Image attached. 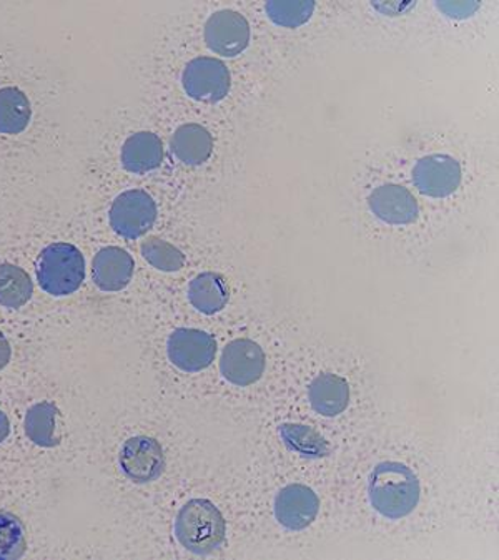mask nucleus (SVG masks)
<instances>
[{
  "mask_svg": "<svg viewBox=\"0 0 499 560\" xmlns=\"http://www.w3.org/2000/svg\"><path fill=\"white\" fill-rule=\"evenodd\" d=\"M220 371L229 383L239 387L257 383L265 371L264 350L252 339H235L223 350Z\"/></svg>",
  "mask_w": 499,
  "mask_h": 560,
  "instance_id": "10",
  "label": "nucleus"
},
{
  "mask_svg": "<svg viewBox=\"0 0 499 560\" xmlns=\"http://www.w3.org/2000/svg\"><path fill=\"white\" fill-rule=\"evenodd\" d=\"M134 268L136 264L129 252L118 246H107L94 256L92 278L98 290L120 291L132 281Z\"/></svg>",
  "mask_w": 499,
  "mask_h": 560,
  "instance_id": "13",
  "label": "nucleus"
},
{
  "mask_svg": "<svg viewBox=\"0 0 499 560\" xmlns=\"http://www.w3.org/2000/svg\"><path fill=\"white\" fill-rule=\"evenodd\" d=\"M420 481L402 463H380L371 472L368 498L371 508L390 521H399L420 502Z\"/></svg>",
  "mask_w": 499,
  "mask_h": 560,
  "instance_id": "1",
  "label": "nucleus"
},
{
  "mask_svg": "<svg viewBox=\"0 0 499 560\" xmlns=\"http://www.w3.org/2000/svg\"><path fill=\"white\" fill-rule=\"evenodd\" d=\"M188 300L197 312L216 315L229 303V290L225 280L219 273H200L188 287Z\"/></svg>",
  "mask_w": 499,
  "mask_h": 560,
  "instance_id": "17",
  "label": "nucleus"
},
{
  "mask_svg": "<svg viewBox=\"0 0 499 560\" xmlns=\"http://www.w3.org/2000/svg\"><path fill=\"white\" fill-rule=\"evenodd\" d=\"M11 433V424H9L8 416L0 411V443H4Z\"/></svg>",
  "mask_w": 499,
  "mask_h": 560,
  "instance_id": "26",
  "label": "nucleus"
},
{
  "mask_svg": "<svg viewBox=\"0 0 499 560\" xmlns=\"http://www.w3.org/2000/svg\"><path fill=\"white\" fill-rule=\"evenodd\" d=\"M182 83L194 101L217 104L229 95L230 70L222 60L197 57L185 67Z\"/></svg>",
  "mask_w": 499,
  "mask_h": 560,
  "instance_id": "5",
  "label": "nucleus"
},
{
  "mask_svg": "<svg viewBox=\"0 0 499 560\" xmlns=\"http://www.w3.org/2000/svg\"><path fill=\"white\" fill-rule=\"evenodd\" d=\"M227 523L222 512L207 499H192L175 520V537L188 552L208 556L225 540Z\"/></svg>",
  "mask_w": 499,
  "mask_h": 560,
  "instance_id": "2",
  "label": "nucleus"
},
{
  "mask_svg": "<svg viewBox=\"0 0 499 560\" xmlns=\"http://www.w3.org/2000/svg\"><path fill=\"white\" fill-rule=\"evenodd\" d=\"M265 11L274 24L297 28L310 21L315 11V2H267Z\"/></svg>",
  "mask_w": 499,
  "mask_h": 560,
  "instance_id": "24",
  "label": "nucleus"
},
{
  "mask_svg": "<svg viewBox=\"0 0 499 560\" xmlns=\"http://www.w3.org/2000/svg\"><path fill=\"white\" fill-rule=\"evenodd\" d=\"M250 24L239 12L225 11L216 12L208 18L205 24V42L208 49L222 57H236L248 47Z\"/></svg>",
  "mask_w": 499,
  "mask_h": 560,
  "instance_id": "9",
  "label": "nucleus"
},
{
  "mask_svg": "<svg viewBox=\"0 0 499 560\" xmlns=\"http://www.w3.org/2000/svg\"><path fill=\"white\" fill-rule=\"evenodd\" d=\"M309 399L312 408L325 418L341 415L350 405V386L347 380L333 373H323L310 384Z\"/></svg>",
  "mask_w": 499,
  "mask_h": 560,
  "instance_id": "14",
  "label": "nucleus"
},
{
  "mask_svg": "<svg viewBox=\"0 0 499 560\" xmlns=\"http://www.w3.org/2000/svg\"><path fill=\"white\" fill-rule=\"evenodd\" d=\"M27 550V539L21 520L11 512L0 511V560H18Z\"/></svg>",
  "mask_w": 499,
  "mask_h": 560,
  "instance_id": "22",
  "label": "nucleus"
},
{
  "mask_svg": "<svg viewBox=\"0 0 499 560\" xmlns=\"http://www.w3.org/2000/svg\"><path fill=\"white\" fill-rule=\"evenodd\" d=\"M320 511V499L313 489L303 485H290L281 489L275 499V517L285 529L303 530L312 526Z\"/></svg>",
  "mask_w": 499,
  "mask_h": 560,
  "instance_id": "11",
  "label": "nucleus"
},
{
  "mask_svg": "<svg viewBox=\"0 0 499 560\" xmlns=\"http://www.w3.org/2000/svg\"><path fill=\"white\" fill-rule=\"evenodd\" d=\"M368 205L374 217L388 225H411L420 214L418 201L402 185H382L370 195Z\"/></svg>",
  "mask_w": 499,
  "mask_h": 560,
  "instance_id": "12",
  "label": "nucleus"
},
{
  "mask_svg": "<svg viewBox=\"0 0 499 560\" xmlns=\"http://www.w3.org/2000/svg\"><path fill=\"white\" fill-rule=\"evenodd\" d=\"M171 150L185 165H204L212 156V133L208 132L204 125H181L172 137Z\"/></svg>",
  "mask_w": 499,
  "mask_h": 560,
  "instance_id": "16",
  "label": "nucleus"
},
{
  "mask_svg": "<svg viewBox=\"0 0 499 560\" xmlns=\"http://www.w3.org/2000/svg\"><path fill=\"white\" fill-rule=\"evenodd\" d=\"M281 441L288 450L309 459H320L329 453L325 438L320 436L315 429L305 424H283L278 429Z\"/></svg>",
  "mask_w": 499,
  "mask_h": 560,
  "instance_id": "19",
  "label": "nucleus"
},
{
  "mask_svg": "<svg viewBox=\"0 0 499 560\" xmlns=\"http://www.w3.org/2000/svg\"><path fill=\"white\" fill-rule=\"evenodd\" d=\"M11 345H9L8 338H5L4 332L0 331V370H4V368L8 366L9 361H11Z\"/></svg>",
  "mask_w": 499,
  "mask_h": 560,
  "instance_id": "25",
  "label": "nucleus"
},
{
  "mask_svg": "<svg viewBox=\"0 0 499 560\" xmlns=\"http://www.w3.org/2000/svg\"><path fill=\"white\" fill-rule=\"evenodd\" d=\"M32 108L27 95L15 88L0 89V133L18 136L31 121Z\"/></svg>",
  "mask_w": 499,
  "mask_h": 560,
  "instance_id": "18",
  "label": "nucleus"
},
{
  "mask_svg": "<svg viewBox=\"0 0 499 560\" xmlns=\"http://www.w3.org/2000/svg\"><path fill=\"white\" fill-rule=\"evenodd\" d=\"M57 408L53 402H37L25 416V434L32 443L40 447H54L59 444L56 434Z\"/></svg>",
  "mask_w": 499,
  "mask_h": 560,
  "instance_id": "21",
  "label": "nucleus"
},
{
  "mask_svg": "<svg viewBox=\"0 0 499 560\" xmlns=\"http://www.w3.org/2000/svg\"><path fill=\"white\" fill-rule=\"evenodd\" d=\"M37 280L42 290L53 296L76 293L85 280V260L77 246L53 243L40 253Z\"/></svg>",
  "mask_w": 499,
  "mask_h": 560,
  "instance_id": "3",
  "label": "nucleus"
},
{
  "mask_svg": "<svg viewBox=\"0 0 499 560\" xmlns=\"http://www.w3.org/2000/svg\"><path fill=\"white\" fill-rule=\"evenodd\" d=\"M120 160L124 168L130 174H149L162 165V140L152 132L136 133L125 140Z\"/></svg>",
  "mask_w": 499,
  "mask_h": 560,
  "instance_id": "15",
  "label": "nucleus"
},
{
  "mask_svg": "<svg viewBox=\"0 0 499 560\" xmlns=\"http://www.w3.org/2000/svg\"><path fill=\"white\" fill-rule=\"evenodd\" d=\"M140 252H142L143 258L156 270L172 273V271H178L184 268V253L177 246L155 238V236L147 238L142 246H140Z\"/></svg>",
  "mask_w": 499,
  "mask_h": 560,
  "instance_id": "23",
  "label": "nucleus"
},
{
  "mask_svg": "<svg viewBox=\"0 0 499 560\" xmlns=\"http://www.w3.org/2000/svg\"><path fill=\"white\" fill-rule=\"evenodd\" d=\"M34 293L31 277L22 268L11 264L0 265V305L18 310L27 305Z\"/></svg>",
  "mask_w": 499,
  "mask_h": 560,
  "instance_id": "20",
  "label": "nucleus"
},
{
  "mask_svg": "<svg viewBox=\"0 0 499 560\" xmlns=\"http://www.w3.org/2000/svg\"><path fill=\"white\" fill-rule=\"evenodd\" d=\"M166 353L172 364L184 373H200L216 360L217 341L201 329L178 328L169 336Z\"/></svg>",
  "mask_w": 499,
  "mask_h": 560,
  "instance_id": "6",
  "label": "nucleus"
},
{
  "mask_svg": "<svg viewBox=\"0 0 499 560\" xmlns=\"http://www.w3.org/2000/svg\"><path fill=\"white\" fill-rule=\"evenodd\" d=\"M156 214L155 201L147 191L129 190L115 198L108 211V220L117 235L137 240L155 225Z\"/></svg>",
  "mask_w": 499,
  "mask_h": 560,
  "instance_id": "4",
  "label": "nucleus"
},
{
  "mask_svg": "<svg viewBox=\"0 0 499 560\" xmlns=\"http://www.w3.org/2000/svg\"><path fill=\"white\" fill-rule=\"evenodd\" d=\"M118 463H120L121 472L137 485L155 481L165 469L162 446L147 436H136L125 441L118 454Z\"/></svg>",
  "mask_w": 499,
  "mask_h": 560,
  "instance_id": "8",
  "label": "nucleus"
},
{
  "mask_svg": "<svg viewBox=\"0 0 499 560\" xmlns=\"http://www.w3.org/2000/svg\"><path fill=\"white\" fill-rule=\"evenodd\" d=\"M413 184L427 197H450L462 184V165L444 153L423 156L413 168Z\"/></svg>",
  "mask_w": 499,
  "mask_h": 560,
  "instance_id": "7",
  "label": "nucleus"
}]
</instances>
